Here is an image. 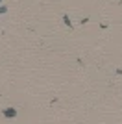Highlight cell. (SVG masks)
<instances>
[{"label":"cell","mask_w":122,"mask_h":124,"mask_svg":"<svg viewBox=\"0 0 122 124\" xmlns=\"http://www.w3.org/2000/svg\"><path fill=\"white\" fill-rule=\"evenodd\" d=\"M2 113H4L6 119H15V117H17V109L15 108H6Z\"/></svg>","instance_id":"6da1fadb"},{"label":"cell","mask_w":122,"mask_h":124,"mask_svg":"<svg viewBox=\"0 0 122 124\" xmlns=\"http://www.w3.org/2000/svg\"><path fill=\"white\" fill-rule=\"evenodd\" d=\"M63 22H65V24L69 26V28H72V22H70V19H69V17H67V15L63 17Z\"/></svg>","instance_id":"7a4b0ae2"},{"label":"cell","mask_w":122,"mask_h":124,"mask_svg":"<svg viewBox=\"0 0 122 124\" xmlns=\"http://www.w3.org/2000/svg\"><path fill=\"white\" fill-rule=\"evenodd\" d=\"M2 13H6V6H2V8H0V15H2Z\"/></svg>","instance_id":"3957f363"}]
</instances>
